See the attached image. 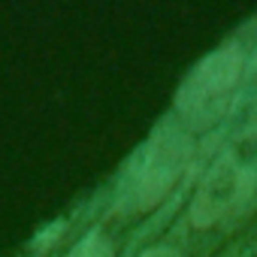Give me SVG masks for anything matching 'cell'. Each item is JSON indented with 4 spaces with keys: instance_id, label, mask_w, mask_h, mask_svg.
<instances>
[{
    "instance_id": "cell-1",
    "label": "cell",
    "mask_w": 257,
    "mask_h": 257,
    "mask_svg": "<svg viewBox=\"0 0 257 257\" xmlns=\"http://www.w3.org/2000/svg\"><path fill=\"white\" fill-rule=\"evenodd\" d=\"M191 155H194V143L185 127L179 124L158 127L137 161V170L131 176V185L121 194L118 209L127 215H143L161 206V200L176 188L185 167L191 164Z\"/></svg>"
},
{
    "instance_id": "cell-2",
    "label": "cell",
    "mask_w": 257,
    "mask_h": 257,
    "mask_svg": "<svg viewBox=\"0 0 257 257\" xmlns=\"http://www.w3.org/2000/svg\"><path fill=\"white\" fill-rule=\"evenodd\" d=\"M245 73V52L239 43H224L206 55L176 91V109L191 127H209L218 121Z\"/></svg>"
},
{
    "instance_id": "cell-3",
    "label": "cell",
    "mask_w": 257,
    "mask_h": 257,
    "mask_svg": "<svg viewBox=\"0 0 257 257\" xmlns=\"http://www.w3.org/2000/svg\"><path fill=\"white\" fill-rule=\"evenodd\" d=\"M254 188H257V170L245 167L239 161V155L224 152L212 164V170L206 173V179L200 182V188L191 200V209H188L191 224L200 230L218 224L221 218L236 212L254 194Z\"/></svg>"
},
{
    "instance_id": "cell-4",
    "label": "cell",
    "mask_w": 257,
    "mask_h": 257,
    "mask_svg": "<svg viewBox=\"0 0 257 257\" xmlns=\"http://www.w3.org/2000/svg\"><path fill=\"white\" fill-rule=\"evenodd\" d=\"M67 257H115V242L103 230H91L82 242H76Z\"/></svg>"
},
{
    "instance_id": "cell-5",
    "label": "cell",
    "mask_w": 257,
    "mask_h": 257,
    "mask_svg": "<svg viewBox=\"0 0 257 257\" xmlns=\"http://www.w3.org/2000/svg\"><path fill=\"white\" fill-rule=\"evenodd\" d=\"M140 257H182L176 248H170V245H158V248H149L146 254H140Z\"/></svg>"
},
{
    "instance_id": "cell-6",
    "label": "cell",
    "mask_w": 257,
    "mask_h": 257,
    "mask_svg": "<svg viewBox=\"0 0 257 257\" xmlns=\"http://www.w3.org/2000/svg\"><path fill=\"white\" fill-rule=\"evenodd\" d=\"M254 70H257V49H254Z\"/></svg>"
}]
</instances>
